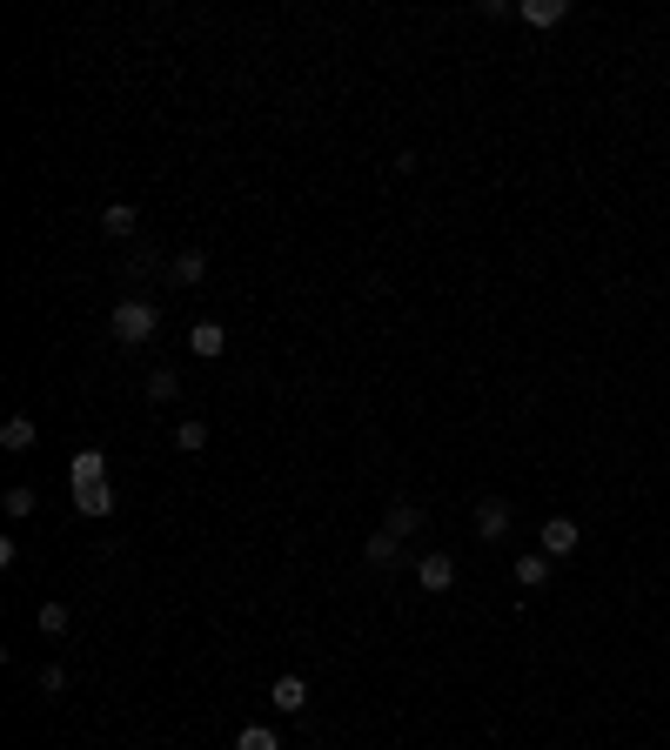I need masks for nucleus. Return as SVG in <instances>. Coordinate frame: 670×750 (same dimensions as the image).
Wrapping results in <instances>:
<instances>
[{
	"mask_svg": "<svg viewBox=\"0 0 670 750\" xmlns=\"http://www.w3.org/2000/svg\"><path fill=\"white\" fill-rule=\"evenodd\" d=\"M201 275H208V255H201V248H181L175 262H168V282H181V288H195Z\"/></svg>",
	"mask_w": 670,
	"mask_h": 750,
	"instance_id": "0eeeda50",
	"label": "nucleus"
},
{
	"mask_svg": "<svg viewBox=\"0 0 670 750\" xmlns=\"http://www.w3.org/2000/svg\"><path fill=\"white\" fill-rule=\"evenodd\" d=\"M7 516H34V489H21V483L7 489Z\"/></svg>",
	"mask_w": 670,
	"mask_h": 750,
	"instance_id": "6ab92c4d",
	"label": "nucleus"
},
{
	"mask_svg": "<svg viewBox=\"0 0 670 750\" xmlns=\"http://www.w3.org/2000/svg\"><path fill=\"white\" fill-rule=\"evenodd\" d=\"M67 623H74L67 617V603H41V630L47 637H67Z\"/></svg>",
	"mask_w": 670,
	"mask_h": 750,
	"instance_id": "dca6fc26",
	"label": "nucleus"
},
{
	"mask_svg": "<svg viewBox=\"0 0 670 750\" xmlns=\"http://www.w3.org/2000/svg\"><path fill=\"white\" fill-rule=\"evenodd\" d=\"M476 536H483V543H496V536H510V503H503V496H490V503H476Z\"/></svg>",
	"mask_w": 670,
	"mask_h": 750,
	"instance_id": "39448f33",
	"label": "nucleus"
},
{
	"mask_svg": "<svg viewBox=\"0 0 670 750\" xmlns=\"http://www.w3.org/2000/svg\"><path fill=\"white\" fill-rule=\"evenodd\" d=\"M201 442H208V429H201V416H195V422H175V449H188V456H195Z\"/></svg>",
	"mask_w": 670,
	"mask_h": 750,
	"instance_id": "f3484780",
	"label": "nucleus"
},
{
	"mask_svg": "<svg viewBox=\"0 0 670 750\" xmlns=\"http://www.w3.org/2000/svg\"><path fill=\"white\" fill-rule=\"evenodd\" d=\"M563 14H570L563 0H523V21H530V27H557Z\"/></svg>",
	"mask_w": 670,
	"mask_h": 750,
	"instance_id": "f8f14e48",
	"label": "nucleus"
},
{
	"mask_svg": "<svg viewBox=\"0 0 670 750\" xmlns=\"http://www.w3.org/2000/svg\"><path fill=\"white\" fill-rule=\"evenodd\" d=\"M449 583H456V556H423V563H416V590H429V596H443Z\"/></svg>",
	"mask_w": 670,
	"mask_h": 750,
	"instance_id": "7ed1b4c3",
	"label": "nucleus"
},
{
	"mask_svg": "<svg viewBox=\"0 0 670 750\" xmlns=\"http://www.w3.org/2000/svg\"><path fill=\"white\" fill-rule=\"evenodd\" d=\"M0 442H7L14 456H21V449H34V416H7V422H0Z\"/></svg>",
	"mask_w": 670,
	"mask_h": 750,
	"instance_id": "9b49d317",
	"label": "nucleus"
},
{
	"mask_svg": "<svg viewBox=\"0 0 670 750\" xmlns=\"http://www.w3.org/2000/svg\"><path fill=\"white\" fill-rule=\"evenodd\" d=\"M396 556H402V536H389V530H382V536H369V563H376V570H389Z\"/></svg>",
	"mask_w": 670,
	"mask_h": 750,
	"instance_id": "2eb2a0df",
	"label": "nucleus"
},
{
	"mask_svg": "<svg viewBox=\"0 0 670 750\" xmlns=\"http://www.w3.org/2000/svg\"><path fill=\"white\" fill-rule=\"evenodd\" d=\"M41 690H47V697H61V690H67V670H61V663H47V670H41Z\"/></svg>",
	"mask_w": 670,
	"mask_h": 750,
	"instance_id": "aec40b11",
	"label": "nucleus"
},
{
	"mask_svg": "<svg viewBox=\"0 0 670 750\" xmlns=\"http://www.w3.org/2000/svg\"><path fill=\"white\" fill-rule=\"evenodd\" d=\"M382 530H389V536H416V530H423V509L396 503V509H389V523H382Z\"/></svg>",
	"mask_w": 670,
	"mask_h": 750,
	"instance_id": "4468645a",
	"label": "nucleus"
},
{
	"mask_svg": "<svg viewBox=\"0 0 670 750\" xmlns=\"http://www.w3.org/2000/svg\"><path fill=\"white\" fill-rule=\"evenodd\" d=\"M268 704L282 710V717H295V710H309V684H302V677H275V690H268Z\"/></svg>",
	"mask_w": 670,
	"mask_h": 750,
	"instance_id": "423d86ee",
	"label": "nucleus"
},
{
	"mask_svg": "<svg viewBox=\"0 0 670 750\" xmlns=\"http://www.w3.org/2000/svg\"><path fill=\"white\" fill-rule=\"evenodd\" d=\"M235 750H282V737H275L268 724H242L235 730Z\"/></svg>",
	"mask_w": 670,
	"mask_h": 750,
	"instance_id": "ddd939ff",
	"label": "nucleus"
},
{
	"mask_svg": "<svg viewBox=\"0 0 670 750\" xmlns=\"http://www.w3.org/2000/svg\"><path fill=\"white\" fill-rule=\"evenodd\" d=\"M74 509H81V516H108V509H114L101 449H81V456H74Z\"/></svg>",
	"mask_w": 670,
	"mask_h": 750,
	"instance_id": "f257e3e1",
	"label": "nucleus"
},
{
	"mask_svg": "<svg viewBox=\"0 0 670 750\" xmlns=\"http://www.w3.org/2000/svg\"><path fill=\"white\" fill-rule=\"evenodd\" d=\"M101 228H108V235H134V228H141V208H134V201H108V208H101Z\"/></svg>",
	"mask_w": 670,
	"mask_h": 750,
	"instance_id": "9d476101",
	"label": "nucleus"
},
{
	"mask_svg": "<svg viewBox=\"0 0 670 750\" xmlns=\"http://www.w3.org/2000/svg\"><path fill=\"white\" fill-rule=\"evenodd\" d=\"M516 583H523V590H543V583H550V556L523 550V556H516Z\"/></svg>",
	"mask_w": 670,
	"mask_h": 750,
	"instance_id": "1a4fd4ad",
	"label": "nucleus"
},
{
	"mask_svg": "<svg viewBox=\"0 0 670 750\" xmlns=\"http://www.w3.org/2000/svg\"><path fill=\"white\" fill-rule=\"evenodd\" d=\"M536 536H543V556H550V563L577 550V523H570V516H550V523H543Z\"/></svg>",
	"mask_w": 670,
	"mask_h": 750,
	"instance_id": "20e7f679",
	"label": "nucleus"
},
{
	"mask_svg": "<svg viewBox=\"0 0 670 750\" xmlns=\"http://www.w3.org/2000/svg\"><path fill=\"white\" fill-rule=\"evenodd\" d=\"M175 389H181V375H175V369H155V375H148V396H155V402H168Z\"/></svg>",
	"mask_w": 670,
	"mask_h": 750,
	"instance_id": "a211bd4d",
	"label": "nucleus"
},
{
	"mask_svg": "<svg viewBox=\"0 0 670 750\" xmlns=\"http://www.w3.org/2000/svg\"><path fill=\"white\" fill-rule=\"evenodd\" d=\"M188 349L208 362V355H222V349H228V329H222V322H195V329H188Z\"/></svg>",
	"mask_w": 670,
	"mask_h": 750,
	"instance_id": "6e6552de",
	"label": "nucleus"
},
{
	"mask_svg": "<svg viewBox=\"0 0 670 750\" xmlns=\"http://www.w3.org/2000/svg\"><path fill=\"white\" fill-rule=\"evenodd\" d=\"M108 329H114V342H128V349H141V342H155L161 315H155V302H141V295H128V302H121V309L108 315Z\"/></svg>",
	"mask_w": 670,
	"mask_h": 750,
	"instance_id": "f03ea898",
	"label": "nucleus"
}]
</instances>
